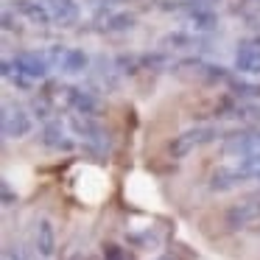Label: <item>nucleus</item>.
Masks as SVG:
<instances>
[{
    "label": "nucleus",
    "mask_w": 260,
    "mask_h": 260,
    "mask_svg": "<svg viewBox=\"0 0 260 260\" xmlns=\"http://www.w3.org/2000/svg\"><path fill=\"white\" fill-rule=\"evenodd\" d=\"M70 129H73V135L81 137L84 151L92 154V157H107L112 151V137H109V132L95 118H79V115H73L70 118Z\"/></svg>",
    "instance_id": "1"
},
{
    "label": "nucleus",
    "mask_w": 260,
    "mask_h": 260,
    "mask_svg": "<svg viewBox=\"0 0 260 260\" xmlns=\"http://www.w3.org/2000/svg\"><path fill=\"white\" fill-rule=\"evenodd\" d=\"M218 137H221V132H218V126H213V123L185 129V132H179V135L171 137V143H168V157H171V159H185L187 154L193 151V148L207 146V143L218 140Z\"/></svg>",
    "instance_id": "2"
},
{
    "label": "nucleus",
    "mask_w": 260,
    "mask_h": 260,
    "mask_svg": "<svg viewBox=\"0 0 260 260\" xmlns=\"http://www.w3.org/2000/svg\"><path fill=\"white\" fill-rule=\"evenodd\" d=\"M9 62H12L14 73H20L28 81L48 79V73H51V68H53L45 53H37V51H20V53H14V59H9Z\"/></svg>",
    "instance_id": "3"
},
{
    "label": "nucleus",
    "mask_w": 260,
    "mask_h": 260,
    "mask_svg": "<svg viewBox=\"0 0 260 260\" xmlns=\"http://www.w3.org/2000/svg\"><path fill=\"white\" fill-rule=\"evenodd\" d=\"M257 221H260V199L257 196L241 199V202L230 204L224 213L226 230H246V226L257 224Z\"/></svg>",
    "instance_id": "4"
},
{
    "label": "nucleus",
    "mask_w": 260,
    "mask_h": 260,
    "mask_svg": "<svg viewBox=\"0 0 260 260\" xmlns=\"http://www.w3.org/2000/svg\"><path fill=\"white\" fill-rule=\"evenodd\" d=\"M64 104L73 109L79 118H95L101 115V98L95 90H81V87H64Z\"/></svg>",
    "instance_id": "5"
},
{
    "label": "nucleus",
    "mask_w": 260,
    "mask_h": 260,
    "mask_svg": "<svg viewBox=\"0 0 260 260\" xmlns=\"http://www.w3.org/2000/svg\"><path fill=\"white\" fill-rule=\"evenodd\" d=\"M0 126L9 140H20L31 132V118L20 104H3V115H0Z\"/></svg>",
    "instance_id": "6"
},
{
    "label": "nucleus",
    "mask_w": 260,
    "mask_h": 260,
    "mask_svg": "<svg viewBox=\"0 0 260 260\" xmlns=\"http://www.w3.org/2000/svg\"><path fill=\"white\" fill-rule=\"evenodd\" d=\"M224 151L226 154H238V157H243V159L260 154V129L230 132V135H224Z\"/></svg>",
    "instance_id": "7"
},
{
    "label": "nucleus",
    "mask_w": 260,
    "mask_h": 260,
    "mask_svg": "<svg viewBox=\"0 0 260 260\" xmlns=\"http://www.w3.org/2000/svg\"><path fill=\"white\" fill-rule=\"evenodd\" d=\"M235 68L241 70V73L260 76V37H249V40H241V42H238Z\"/></svg>",
    "instance_id": "8"
},
{
    "label": "nucleus",
    "mask_w": 260,
    "mask_h": 260,
    "mask_svg": "<svg viewBox=\"0 0 260 260\" xmlns=\"http://www.w3.org/2000/svg\"><path fill=\"white\" fill-rule=\"evenodd\" d=\"M243 179H249V174L241 165H218V168L210 174V190L226 193V190H232V187H238Z\"/></svg>",
    "instance_id": "9"
},
{
    "label": "nucleus",
    "mask_w": 260,
    "mask_h": 260,
    "mask_svg": "<svg viewBox=\"0 0 260 260\" xmlns=\"http://www.w3.org/2000/svg\"><path fill=\"white\" fill-rule=\"evenodd\" d=\"M40 3L48 9V14H51L59 25H73L81 14L76 0H40Z\"/></svg>",
    "instance_id": "10"
},
{
    "label": "nucleus",
    "mask_w": 260,
    "mask_h": 260,
    "mask_svg": "<svg viewBox=\"0 0 260 260\" xmlns=\"http://www.w3.org/2000/svg\"><path fill=\"white\" fill-rule=\"evenodd\" d=\"M34 249L40 257H53V252H56V232L48 218H40L34 226Z\"/></svg>",
    "instance_id": "11"
},
{
    "label": "nucleus",
    "mask_w": 260,
    "mask_h": 260,
    "mask_svg": "<svg viewBox=\"0 0 260 260\" xmlns=\"http://www.w3.org/2000/svg\"><path fill=\"white\" fill-rule=\"evenodd\" d=\"M14 12L23 14L28 23L40 25V28H48V25H51V20H53L40 0H14Z\"/></svg>",
    "instance_id": "12"
},
{
    "label": "nucleus",
    "mask_w": 260,
    "mask_h": 260,
    "mask_svg": "<svg viewBox=\"0 0 260 260\" xmlns=\"http://www.w3.org/2000/svg\"><path fill=\"white\" fill-rule=\"evenodd\" d=\"M40 140H42V146L56 148V151H70V148H73V140L64 135V129H62V123H59V120H51V123H45V129H42V135H40Z\"/></svg>",
    "instance_id": "13"
},
{
    "label": "nucleus",
    "mask_w": 260,
    "mask_h": 260,
    "mask_svg": "<svg viewBox=\"0 0 260 260\" xmlns=\"http://www.w3.org/2000/svg\"><path fill=\"white\" fill-rule=\"evenodd\" d=\"M118 68H115V62H109V59H98L95 62V79H98V84H101V90L104 92H115L120 87V79H118Z\"/></svg>",
    "instance_id": "14"
},
{
    "label": "nucleus",
    "mask_w": 260,
    "mask_h": 260,
    "mask_svg": "<svg viewBox=\"0 0 260 260\" xmlns=\"http://www.w3.org/2000/svg\"><path fill=\"white\" fill-rule=\"evenodd\" d=\"M59 68H62V73H68V76H79V73H84V70L90 68V56H87L81 48H68L64 56H62V62H59Z\"/></svg>",
    "instance_id": "15"
},
{
    "label": "nucleus",
    "mask_w": 260,
    "mask_h": 260,
    "mask_svg": "<svg viewBox=\"0 0 260 260\" xmlns=\"http://www.w3.org/2000/svg\"><path fill=\"white\" fill-rule=\"evenodd\" d=\"M137 23V17L132 12H118V14H104V23L98 25V28L104 31V34H120V31H132Z\"/></svg>",
    "instance_id": "16"
},
{
    "label": "nucleus",
    "mask_w": 260,
    "mask_h": 260,
    "mask_svg": "<svg viewBox=\"0 0 260 260\" xmlns=\"http://www.w3.org/2000/svg\"><path fill=\"white\" fill-rule=\"evenodd\" d=\"M230 92L238 98H260V81H246V79H232Z\"/></svg>",
    "instance_id": "17"
},
{
    "label": "nucleus",
    "mask_w": 260,
    "mask_h": 260,
    "mask_svg": "<svg viewBox=\"0 0 260 260\" xmlns=\"http://www.w3.org/2000/svg\"><path fill=\"white\" fill-rule=\"evenodd\" d=\"M115 68H118V73H126V76H135L140 73V56H135V53H118L115 56Z\"/></svg>",
    "instance_id": "18"
},
{
    "label": "nucleus",
    "mask_w": 260,
    "mask_h": 260,
    "mask_svg": "<svg viewBox=\"0 0 260 260\" xmlns=\"http://www.w3.org/2000/svg\"><path fill=\"white\" fill-rule=\"evenodd\" d=\"M232 118L243 120V123L260 126V104H246V107H232Z\"/></svg>",
    "instance_id": "19"
},
{
    "label": "nucleus",
    "mask_w": 260,
    "mask_h": 260,
    "mask_svg": "<svg viewBox=\"0 0 260 260\" xmlns=\"http://www.w3.org/2000/svg\"><path fill=\"white\" fill-rule=\"evenodd\" d=\"M168 62H171V59H168V53H165V51H154V53H143V56H140L143 70H162Z\"/></svg>",
    "instance_id": "20"
},
{
    "label": "nucleus",
    "mask_w": 260,
    "mask_h": 260,
    "mask_svg": "<svg viewBox=\"0 0 260 260\" xmlns=\"http://www.w3.org/2000/svg\"><path fill=\"white\" fill-rule=\"evenodd\" d=\"M104 260H132V257L126 254L123 246H118V243H107V246H104Z\"/></svg>",
    "instance_id": "21"
},
{
    "label": "nucleus",
    "mask_w": 260,
    "mask_h": 260,
    "mask_svg": "<svg viewBox=\"0 0 260 260\" xmlns=\"http://www.w3.org/2000/svg\"><path fill=\"white\" fill-rule=\"evenodd\" d=\"M118 3H123V0H90V6H92V9H98V14L107 12L109 6H118Z\"/></svg>",
    "instance_id": "22"
},
{
    "label": "nucleus",
    "mask_w": 260,
    "mask_h": 260,
    "mask_svg": "<svg viewBox=\"0 0 260 260\" xmlns=\"http://www.w3.org/2000/svg\"><path fill=\"white\" fill-rule=\"evenodd\" d=\"M14 199H17V196H12V190H9V185L3 182V204H14Z\"/></svg>",
    "instance_id": "23"
},
{
    "label": "nucleus",
    "mask_w": 260,
    "mask_h": 260,
    "mask_svg": "<svg viewBox=\"0 0 260 260\" xmlns=\"http://www.w3.org/2000/svg\"><path fill=\"white\" fill-rule=\"evenodd\" d=\"M157 260H176V254H171V252H165V254H159Z\"/></svg>",
    "instance_id": "24"
}]
</instances>
